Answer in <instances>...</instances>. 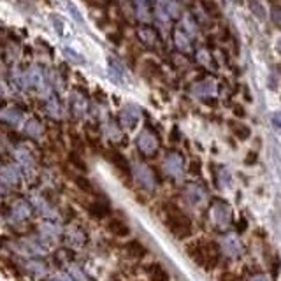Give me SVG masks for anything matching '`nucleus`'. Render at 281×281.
I'll return each instance as SVG.
<instances>
[{
    "instance_id": "20e7f679",
    "label": "nucleus",
    "mask_w": 281,
    "mask_h": 281,
    "mask_svg": "<svg viewBox=\"0 0 281 281\" xmlns=\"http://www.w3.org/2000/svg\"><path fill=\"white\" fill-rule=\"evenodd\" d=\"M211 218L218 228H224L230 224V208L224 200H216L211 206Z\"/></svg>"
},
{
    "instance_id": "4468645a",
    "label": "nucleus",
    "mask_w": 281,
    "mask_h": 281,
    "mask_svg": "<svg viewBox=\"0 0 281 281\" xmlns=\"http://www.w3.org/2000/svg\"><path fill=\"white\" fill-rule=\"evenodd\" d=\"M202 6H204V9L208 11L209 16H220V11H218V8H216V6L211 4L209 0H204V2H202Z\"/></svg>"
},
{
    "instance_id": "dca6fc26",
    "label": "nucleus",
    "mask_w": 281,
    "mask_h": 281,
    "mask_svg": "<svg viewBox=\"0 0 281 281\" xmlns=\"http://www.w3.org/2000/svg\"><path fill=\"white\" fill-rule=\"evenodd\" d=\"M250 8H252L253 12H258V18H260V20H264V14H266V11H264V8L258 4V2L252 0V4H250Z\"/></svg>"
},
{
    "instance_id": "412c9836",
    "label": "nucleus",
    "mask_w": 281,
    "mask_h": 281,
    "mask_svg": "<svg viewBox=\"0 0 281 281\" xmlns=\"http://www.w3.org/2000/svg\"><path fill=\"white\" fill-rule=\"evenodd\" d=\"M255 160H256V155H255V153H250V156L246 158V164H253Z\"/></svg>"
},
{
    "instance_id": "aec40b11",
    "label": "nucleus",
    "mask_w": 281,
    "mask_h": 281,
    "mask_svg": "<svg viewBox=\"0 0 281 281\" xmlns=\"http://www.w3.org/2000/svg\"><path fill=\"white\" fill-rule=\"evenodd\" d=\"M198 167H200V164H198V162H192L190 164V172L198 174Z\"/></svg>"
},
{
    "instance_id": "2eb2a0df",
    "label": "nucleus",
    "mask_w": 281,
    "mask_h": 281,
    "mask_svg": "<svg viewBox=\"0 0 281 281\" xmlns=\"http://www.w3.org/2000/svg\"><path fill=\"white\" fill-rule=\"evenodd\" d=\"M232 130H234L236 136H238L239 139H246V137L250 136V128H248V126H244V125H242V128H238V125H234V126H232Z\"/></svg>"
},
{
    "instance_id": "f03ea898",
    "label": "nucleus",
    "mask_w": 281,
    "mask_h": 281,
    "mask_svg": "<svg viewBox=\"0 0 281 281\" xmlns=\"http://www.w3.org/2000/svg\"><path fill=\"white\" fill-rule=\"evenodd\" d=\"M137 148L144 156H153L160 148L158 136L152 128H144L137 137Z\"/></svg>"
},
{
    "instance_id": "9d476101",
    "label": "nucleus",
    "mask_w": 281,
    "mask_h": 281,
    "mask_svg": "<svg viewBox=\"0 0 281 281\" xmlns=\"http://www.w3.org/2000/svg\"><path fill=\"white\" fill-rule=\"evenodd\" d=\"M109 158H111V162L116 166V169L123 170V172H126V170H128V162H126V160L123 158V156L120 155L118 152H112V153H111V156H109Z\"/></svg>"
},
{
    "instance_id": "a211bd4d",
    "label": "nucleus",
    "mask_w": 281,
    "mask_h": 281,
    "mask_svg": "<svg viewBox=\"0 0 281 281\" xmlns=\"http://www.w3.org/2000/svg\"><path fill=\"white\" fill-rule=\"evenodd\" d=\"M76 181H78V186H81L84 192H92V184L88 180H84V178H78Z\"/></svg>"
},
{
    "instance_id": "f257e3e1",
    "label": "nucleus",
    "mask_w": 281,
    "mask_h": 281,
    "mask_svg": "<svg viewBox=\"0 0 281 281\" xmlns=\"http://www.w3.org/2000/svg\"><path fill=\"white\" fill-rule=\"evenodd\" d=\"M164 209H166V222H167V227L170 228V232H172L178 239H186L192 232L190 218H188L181 209H178L176 206H172V204H166Z\"/></svg>"
},
{
    "instance_id": "0eeeda50",
    "label": "nucleus",
    "mask_w": 281,
    "mask_h": 281,
    "mask_svg": "<svg viewBox=\"0 0 281 281\" xmlns=\"http://www.w3.org/2000/svg\"><path fill=\"white\" fill-rule=\"evenodd\" d=\"M164 166H166V169L169 174H172V176H180L181 170H183V158H181L178 153H170V155L166 158V162H164Z\"/></svg>"
},
{
    "instance_id": "39448f33",
    "label": "nucleus",
    "mask_w": 281,
    "mask_h": 281,
    "mask_svg": "<svg viewBox=\"0 0 281 281\" xmlns=\"http://www.w3.org/2000/svg\"><path fill=\"white\" fill-rule=\"evenodd\" d=\"M134 176H136L137 183H139L142 188H146V190H152V188L155 186V183H156L155 174H153V170L150 169V167L137 166L136 170H134Z\"/></svg>"
},
{
    "instance_id": "1a4fd4ad",
    "label": "nucleus",
    "mask_w": 281,
    "mask_h": 281,
    "mask_svg": "<svg viewBox=\"0 0 281 281\" xmlns=\"http://www.w3.org/2000/svg\"><path fill=\"white\" fill-rule=\"evenodd\" d=\"M109 230L112 232V234H116V236H128V227H126L123 222H120V220H112L111 224H109Z\"/></svg>"
},
{
    "instance_id": "9b49d317",
    "label": "nucleus",
    "mask_w": 281,
    "mask_h": 281,
    "mask_svg": "<svg viewBox=\"0 0 281 281\" xmlns=\"http://www.w3.org/2000/svg\"><path fill=\"white\" fill-rule=\"evenodd\" d=\"M139 37H140V40L142 42H146V44H153V42H156V34H155V30H152V28H140L139 32Z\"/></svg>"
},
{
    "instance_id": "4be33fe9",
    "label": "nucleus",
    "mask_w": 281,
    "mask_h": 281,
    "mask_svg": "<svg viewBox=\"0 0 281 281\" xmlns=\"http://www.w3.org/2000/svg\"><path fill=\"white\" fill-rule=\"evenodd\" d=\"M278 50H280V53H281V39L278 40Z\"/></svg>"
},
{
    "instance_id": "7ed1b4c3",
    "label": "nucleus",
    "mask_w": 281,
    "mask_h": 281,
    "mask_svg": "<svg viewBox=\"0 0 281 281\" xmlns=\"http://www.w3.org/2000/svg\"><path fill=\"white\" fill-rule=\"evenodd\" d=\"M198 253V258H195L198 264H202L204 267H208V269H211V267H214L218 264V258H220V250H218V246L214 244V242H206V244H198L197 246V252ZM190 255H194V253H190Z\"/></svg>"
},
{
    "instance_id": "6ab92c4d",
    "label": "nucleus",
    "mask_w": 281,
    "mask_h": 281,
    "mask_svg": "<svg viewBox=\"0 0 281 281\" xmlns=\"http://www.w3.org/2000/svg\"><path fill=\"white\" fill-rule=\"evenodd\" d=\"M270 122H272V125H274V128H278V130H281V111H278V112H274V114H272V118H270Z\"/></svg>"
},
{
    "instance_id": "f8f14e48",
    "label": "nucleus",
    "mask_w": 281,
    "mask_h": 281,
    "mask_svg": "<svg viewBox=\"0 0 281 281\" xmlns=\"http://www.w3.org/2000/svg\"><path fill=\"white\" fill-rule=\"evenodd\" d=\"M90 211H92V214H94V216H98V218H104L106 214L109 213L108 208H106V206H102V204H94V206H90Z\"/></svg>"
},
{
    "instance_id": "f3484780",
    "label": "nucleus",
    "mask_w": 281,
    "mask_h": 281,
    "mask_svg": "<svg viewBox=\"0 0 281 281\" xmlns=\"http://www.w3.org/2000/svg\"><path fill=\"white\" fill-rule=\"evenodd\" d=\"M152 278H153V280H158V278H160V280H167L169 276H167V274L160 269V266H155V272H152Z\"/></svg>"
},
{
    "instance_id": "6e6552de",
    "label": "nucleus",
    "mask_w": 281,
    "mask_h": 281,
    "mask_svg": "<svg viewBox=\"0 0 281 281\" xmlns=\"http://www.w3.org/2000/svg\"><path fill=\"white\" fill-rule=\"evenodd\" d=\"M126 252H128V255L136 256V258H140V256L146 255V248L139 241H130L126 244Z\"/></svg>"
},
{
    "instance_id": "423d86ee",
    "label": "nucleus",
    "mask_w": 281,
    "mask_h": 281,
    "mask_svg": "<svg viewBox=\"0 0 281 281\" xmlns=\"http://www.w3.org/2000/svg\"><path fill=\"white\" fill-rule=\"evenodd\" d=\"M137 122H139V111L134 106H128V108H125L120 112V123L125 128H134L137 125Z\"/></svg>"
},
{
    "instance_id": "ddd939ff",
    "label": "nucleus",
    "mask_w": 281,
    "mask_h": 281,
    "mask_svg": "<svg viewBox=\"0 0 281 281\" xmlns=\"http://www.w3.org/2000/svg\"><path fill=\"white\" fill-rule=\"evenodd\" d=\"M270 20H272V23L276 26H281V8L280 6H274V8L270 9Z\"/></svg>"
}]
</instances>
